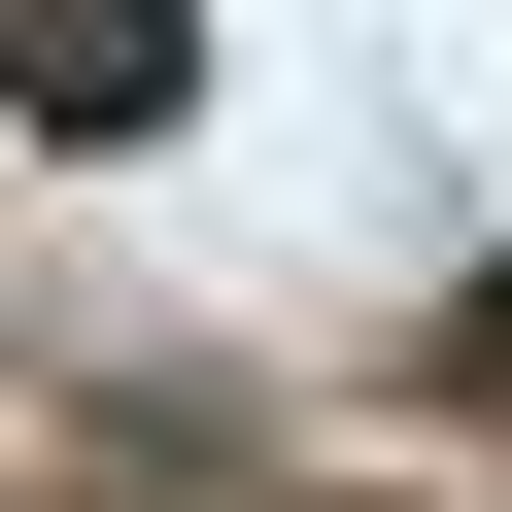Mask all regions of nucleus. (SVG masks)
Returning a JSON list of instances; mask_svg holds the SVG:
<instances>
[{"label": "nucleus", "instance_id": "obj_1", "mask_svg": "<svg viewBox=\"0 0 512 512\" xmlns=\"http://www.w3.org/2000/svg\"><path fill=\"white\" fill-rule=\"evenodd\" d=\"M171 69H205L171 0H35V69H0V103H35V137H171Z\"/></svg>", "mask_w": 512, "mask_h": 512}]
</instances>
